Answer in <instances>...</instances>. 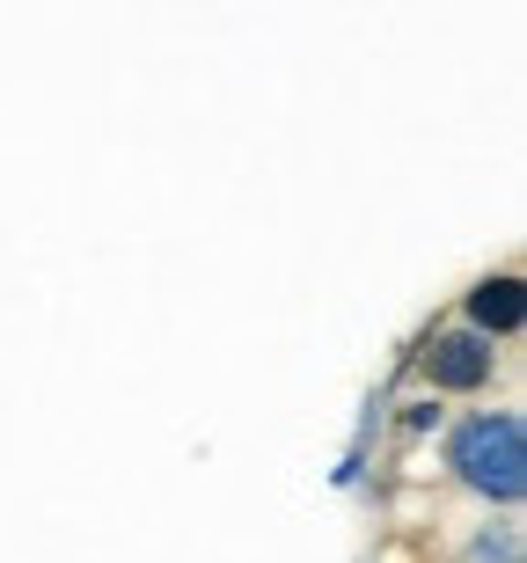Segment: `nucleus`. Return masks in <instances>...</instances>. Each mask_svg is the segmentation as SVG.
<instances>
[{
  "instance_id": "4",
  "label": "nucleus",
  "mask_w": 527,
  "mask_h": 563,
  "mask_svg": "<svg viewBox=\"0 0 527 563\" xmlns=\"http://www.w3.org/2000/svg\"><path fill=\"white\" fill-rule=\"evenodd\" d=\"M476 556H484V563H513V534H498V542L484 534V542H476Z\"/></svg>"
},
{
  "instance_id": "3",
  "label": "nucleus",
  "mask_w": 527,
  "mask_h": 563,
  "mask_svg": "<svg viewBox=\"0 0 527 563\" xmlns=\"http://www.w3.org/2000/svg\"><path fill=\"white\" fill-rule=\"evenodd\" d=\"M469 322H476V336L520 330V278H484V286L469 292Z\"/></svg>"
},
{
  "instance_id": "2",
  "label": "nucleus",
  "mask_w": 527,
  "mask_h": 563,
  "mask_svg": "<svg viewBox=\"0 0 527 563\" xmlns=\"http://www.w3.org/2000/svg\"><path fill=\"white\" fill-rule=\"evenodd\" d=\"M425 374H432V388H484V380H491V336H476V330L432 336Z\"/></svg>"
},
{
  "instance_id": "1",
  "label": "nucleus",
  "mask_w": 527,
  "mask_h": 563,
  "mask_svg": "<svg viewBox=\"0 0 527 563\" xmlns=\"http://www.w3.org/2000/svg\"><path fill=\"white\" fill-rule=\"evenodd\" d=\"M447 461L462 468L469 490H484V498L513 505L527 490V432L513 410H484V418H469L462 432H454V446H447Z\"/></svg>"
}]
</instances>
